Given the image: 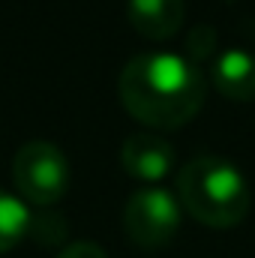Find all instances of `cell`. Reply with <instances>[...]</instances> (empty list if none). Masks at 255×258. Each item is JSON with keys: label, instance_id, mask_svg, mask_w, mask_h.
I'll return each instance as SVG.
<instances>
[{"label": "cell", "instance_id": "obj_6", "mask_svg": "<svg viewBox=\"0 0 255 258\" xmlns=\"http://www.w3.org/2000/svg\"><path fill=\"white\" fill-rule=\"evenodd\" d=\"M210 81L228 99H255V54L246 48H225L210 66Z\"/></svg>", "mask_w": 255, "mask_h": 258}, {"label": "cell", "instance_id": "obj_7", "mask_svg": "<svg viewBox=\"0 0 255 258\" xmlns=\"http://www.w3.org/2000/svg\"><path fill=\"white\" fill-rule=\"evenodd\" d=\"M126 15L141 36L159 42L180 30L186 6H183V0H129Z\"/></svg>", "mask_w": 255, "mask_h": 258}, {"label": "cell", "instance_id": "obj_3", "mask_svg": "<svg viewBox=\"0 0 255 258\" xmlns=\"http://www.w3.org/2000/svg\"><path fill=\"white\" fill-rule=\"evenodd\" d=\"M12 177L27 201L51 207L69 186V159L51 141H27L12 159Z\"/></svg>", "mask_w": 255, "mask_h": 258}, {"label": "cell", "instance_id": "obj_9", "mask_svg": "<svg viewBox=\"0 0 255 258\" xmlns=\"http://www.w3.org/2000/svg\"><path fill=\"white\" fill-rule=\"evenodd\" d=\"M186 45H189L192 57H210L213 48H216V30L207 27V24H198L192 30V36L186 39Z\"/></svg>", "mask_w": 255, "mask_h": 258}, {"label": "cell", "instance_id": "obj_4", "mask_svg": "<svg viewBox=\"0 0 255 258\" xmlns=\"http://www.w3.org/2000/svg\"><path fill=\"white\" fill-rule=\"evenodd\" d=\"M180 201L162 186H144L129 195L123 207V228L129 240L141 249L165 246L180 228Z\"/></svg>", "mask_w": 255, "mask_h": 258}, {"label": "cell", "instance_id": "obj_10", "mask_svg": "<svg viewBox=\"0 0 255 258\" xmlns=\"http://www.w3.org/2000/svg\"><path fill=\"white\" fill-rule=\"evenodd\" d=\"M57 258H105V252H102V246H99V243L78 240V243H69V246H63V249L57 252Z\"/></svg>", "mask_w": 255, "mask_h": 258}, {"label": "cell", "instance_id": "obj_2", "mask_svg": "<svg viewBox=\"0 0 255 258\" xmlns=\"http://www.w3.org/2000/svg\"><path fill=\"white\" fill-rule=\"evenodd\" d=\"M177 201L207 228H231L249 213V183L243 171L222 156H195L180 168Z\"/></svg>", "mask_w": 255, "mask_h": 258}, {"label": "cell", "instance_id": "obj_8", "mask_svg": "<svg viewBox=\"0 0 255 258\" xmlns=\"http://www.w3.org/2000/svg\"><path fill=\"white\" fill-rule=\"evenodd\" d=\"M27 231H30V210L21 204V198L0 189V252L12 249Z\"/></svg>", "mask_w": 255, "mask_h": 258}, {"label": "cell", "instance_id": "obj_5", "mask_svg": "<svg viewBox=\"0 0 255 258\" xmlns=\"http://www.w3.org/2000/svg\"><path fill=\"white\" fill-rule=\"evenodd\" d=\"M120 165L135 180L159 183L174 165V144L159 132H132L120 144Z\"/></svg>", "mask_w": 255, "mask_h": 258}, {"label": "cell", "instance_id": "obj_1", "mask_svg": "<svg viewBox=\"0 0 255 258\" xmlns=\"http://www.w3.org/2000/svg\"><path fill=\"white\" fill-rule=\"evenodd\" d=\"M120 102L135 120L156 129H177L192 120L207 93L201 69L168 51L135 54L120 69Z\"/></svg>", "mask_w": 255, "mask_h": 258}]
</instances>
